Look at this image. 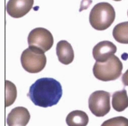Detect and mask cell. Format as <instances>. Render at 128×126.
I'll list each match as a JSON object with an SVG mask.
<instances>
[{
	"label": "cell",
	"instance_id": "7c38bea8",
	"mask_svg": "<svg viewBox=\"0 0 128 126\" xmlns=\"http://www.w3.org/2000/svg\"><path fill=\"white\" fill-rule=\"evenodd\" d=\"M112 107L118 112L124 111L128 107V96L125 89L117 91L112 96Z\"/></svg>",
	"mask_w": 128,
	"mask_h": 126
},
{
	"label": "cell",
	"instance_id": "ba28073f",
	"mask_svg": "<svg viewBox=\"0 0 128 126\" xmlns=\"http://www.w3.org/2000/svg\"><path fill=\"white\" fill-rule=\"evenodd\" d=\"M117 52V47L109 41H103L93 48V57L98 62H105Z\"/></svg>",
	"mask_w": 128,
	"mask_h": 126
},
{
	"label": "cell",
	"instance_id": "4fadbf2b",
	"mask_svg": "<svg viewBox=\"0 0 128 126\" xmlns=\"http://www.w3.org/2000/svg\"><path fill=\"white\" fill-rule=\"evenodd\" d=\"M113 37L120 44H128V21L121 22L114 28Z\"/></svg>",
	"mask_w": 128,
	"mask_h": 126
},
{
	"label": "cell",
	"instance_id": "e0dca14e",
	"mask_svg": "<svg viewBox=\"0 0 128 126\" xmlns=\"http://www.w3.org/2000/svg\"><path fill=\"white\" fill-rule=\"evenodd\" d=\"M114 1H116V2H119V1H121V0H114Z\"/></svg>",
	"mask_w": 128,
	"mask_h": 126
},
{
	"label": "cell",
	"instance_id": "9c48e42d",
	"mask_svg": "<svg viewBox=\"0 0 128 126\" xmlns=\"http://www.w3.org/2000/svg\"><path fill=\"white\" fill-rule=\"evenodd\" d=\"M30 120V113L25 107L18 106L12 109L6 119L8 126H26Z\"/></svg>",
	"mask_w": 128,
	"mask_h": 126
},
{
	"label": "cell",
	"instance_id": "2e32d148",
	"mask_svg": "<svg viewBox=\"0 0 128 126\" xmlns=\"http://www.w3.org/2000/svg\"><path fill=\"white\" fill-rule=\"evenodd\" d=\"M122 83L124 86H128V70L122 76Z\"/></svg>",
	"mask_w": 128,
	"mask_h": 126
},
{
	"label": "cell",
	"instance_id": "7a4b0ae2",
	"mask_svg": "<svg viewBox=\"0 0 128 126\" xmlns=\"http://www.w3.org/2000/svg\"><path fill=\"white\" fill-rule=\"evenodd\" d=\"M115 15V10L110 3L99 2L91 9L89 15V22L94 29L104 31L113 24Z\"/></svg>",
	"mask_w": 128,
	"mask_h": 126
},
{
	"label": "cell",
	"instance_id": "52a82bcc",
	"mask_svg": "<svg viewBox=\"0 0 128 126\" xmlns=\"http://www.w3.org/2000/svg\"><path fill=\"white\" fill-rule=\"evenodd\" d=\"M33 5L34 0H8L6 11L11 17L19 18L28 13Z\"/></svg>",
	"mask_w": 128,
	"mask_h": 126
},
{
	"label": "cell",
	"instance_id": "6da1fadb",
	"mask_svg": "<svg viewBox=\"0 0 128 126\" xmlns=\"http://www.w3.org/2000/svg\"><path fill=\"white\" fill-rule=\"evenodd\" d=\"M63 94L61 83L54 78L37 79L29 88L28 97L34 105L48 108L56 105Z\"/></svg>",
	"mask_w": 128,
	"mask_h": 126
},
{
	"label": "cell",
	"instance_id": "3957f363",
	"mask_svg": "<svg viewBox=\"0 0 128 126\" xmlns=\"http://www.w3.org/2000/svg\"><path fill=\"white\" fill-rule=\"evenodd\" d=\"M123 64L117 56L113 55L105 62L96 61L93 67L94 76L99 80L108 82L115 80L122 73Z\"/></svg>",
	"mask_w": 128,
	"mask_h": 126
},
{
	"label": "cell",
	"instance_id": "5b68a950",
	"mask_svg": "<svg viewBox=\"0 0 128 126\" xmlns=\"http://www.w3.org/2000/svg\"><path fill=\"white\" fill-rule=\"evenodd\" d=\"M110 94L104 90H98L90 94L88 99L90 111L97 117H103L110 110Z\"/></svg>",
	"mask_w": 128,
	"mask_h": 126
},
{
	"label": "cell",
	"instance_id": "5bb4252c",
	"mask_svg": "<svg viewBox=\"0 0 128 126\" xmlns=\"http://www.w3.org/2000/svg\"><path fill=\"white\" fill-rule=\"evenodd\" d=\"M6 89V98H5V106L8 107L15 102L17 97V89L16 85L9 80H6L5 82Z\"/></svg>",
	"mask_w": 128,
	"mask_h": 126
},
{
	"label": "cell",
	"instance_id": "9a60e30c",
	"mask_svg": "<svg viewBox=\"0 0 128 126\" xmlns=\"http://www.w3.org/2000/svg\"><path fill=\"white\" fill-rule=\"evenodd\" d=\"M100 126H128V119L124 116L114 117L104 122Z\"/></svg>",
	"mask_w": 128,
	"mask_h": 126
},
{
	"label": "cell",
	"instance_id": "8fae6325",
	"mask_svg": "<svg viewBox=\"0 0 128 126\" xmlns=\"http://www.w3.org/2000/svg\"><path fill=\"white\" fill-rule=\"evenodd\" d=\"M88 122L87 113L80 110L69 112L66 117V123L68 126H87Z\"/></svg>",
	"mask_w": 128,
	"mask_h": 126
},
{
	"label": "cell",
	"instance_id": "30bf717a",
	"mask_svg": "<svg viewBox=\"0 0 128 126\" xmlns=\"http://www.w3.org/2000/svg\"><path fill=\"white\" fill-rule=\"evenodd\" d=\"M56 54L59 62L64 65L72 63L74 58V53L71 44L67 41H60L56 46Z\"/></svg>",
	"mask_w": 128,
	"mask_h": 126
},
{
	"label": "cell",
	"instance_id": "8992f818",
	"mask_svg": "<svg viewBox=\"0 0 128 126\" xmlns=\"http://www.w3.org/2000/svg\"><path fill=\"white\" fill-rule=\"evenodd\" d=\"M28 44L29 47L36 48L46 52L52 48L54 38L48 29L36 28L30 31L28 37Z\"/></svg>",
	"mask_w": 128,
	"mask_h": 126
},
{
	"label": "cell",
	"instance_id": "277c9868",
	"mask_svg": "<svg viewBox=\"0 0 128 126\" xmlns=\"http://www.w3.org/2000/svg\"><path fill=\"white\" fill-rule=\"evenodd\" d=\"M47 59L42 50L28 47L21 55V63L25 70L31 73H37L44 70Z\"/></svg>",
	"mask_w": 128,
	"mask_h": 126
},
{
	"label": "cell",
	"instance_id": "ac0fdd59",
	"mask_svg": "<svg viewBox=\"0 0 128 126\" xmlns=\"http://www.w3.org/2000/svg\"><path fill=\"white\" fill-rule=\"evenodd\" d=\"M127 16H128V11H127Z\"/></svg>",
	"mask_w": 128,
	"mask_h": 126
}]
</instances>
